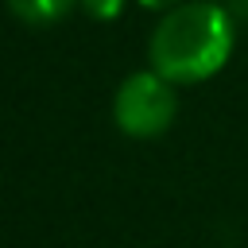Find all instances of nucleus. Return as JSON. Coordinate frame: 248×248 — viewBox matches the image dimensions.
Instances as JSON below:
<instances>
[{
    "label": "nucleus",
    "mask_w": 248,
    "mask_h": 248,
    "mask_svg": "<svg viewBox=\"0 0 248 248\" xmlns=\"http://www.w3.org/2000/svg\"><path fill=\"white\" fill-rule=\"evenodd\" d=\"M236 43L229 12L213 0H182L147 35V66L170 85H202L225 70Z\"/></svg>",
    "instance_id": "1"
},
{
    "label": "nucleus",
    "mask_w": 248,
    "mask_h": 248,
    "mask_svg": "<svg viewBox=\"0 0 248 248\" xmlns=\"http://www.w3.org/2000/svg\"><path fill=\"white\" fill-rule=\"evenodd\" d=\"M124 4L128 0H78V8L85 16H93V19H116L124 12Z\"/></svg>",
    "instance_id": "4"
},
{
    "label": "nucleus",
    "mask_w": 248,
    "mask_h": 248,
    "mask_svg": "<svg viewBox=\"0 0 248 248\" xmlns=\"http://www.w3.org/2000/svg\"><path fill=\"white\" fill-rule=\"evenodd\" d=\"M178 120V85H170L163 74L136 70L128 74L112 93V124L132 140H155L170 132Z\"/></svg>",
    "instance_id": "2"
},
{
    "label": "nucleus",
    "mask_w": 248,
    "mask_h": 248,
    "mask_svg": "<svg viewBox=\"0 0 248 248\" xmlns=\"http://www.w3.org/2000/svg\"><path fill=\"white\" fill-rule=\"evenodd\" d=\"M136 4H140V8H147V12H159V16H163V12H170V8H178L182 0H136Z\"/></svg>",
    "instance_id": "5"
},
{
    "label": "nucleus",
    "mask_w": 248,
    "mask_h": 248,
    "mask_svg": "<svg viewBox=\"0 0 248 248\" xmlns=\"http://www.w3.org/2000/svg\"><path fill=\"white\" fill-rule=\"evenodd\" d=\"M12 16L27 27H50L78 8V0H8Z\"/></svg>",
    "instance_id": "3"
}]
</instances>
